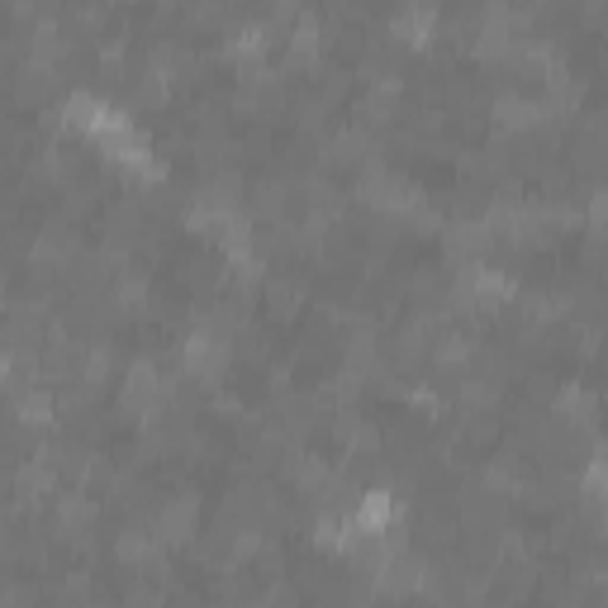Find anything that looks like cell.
Listing matches in <instances>:
<instances>
[{"mask_svg":"<svg viewBox=\"0 0 608 608\" xmlns=\"http://www.w3.org/2000/svg\"><path fill=\"white\" fill-rule=\"evenodd\" d=\"M390 518H395V499L385 490H371V494H361L357 513H352V532L357 537H385Z\"/></svg>","mask_w":608,"mask_h":608,"instance_id":"6da1fadb","label":"cell"}]
</instances>
